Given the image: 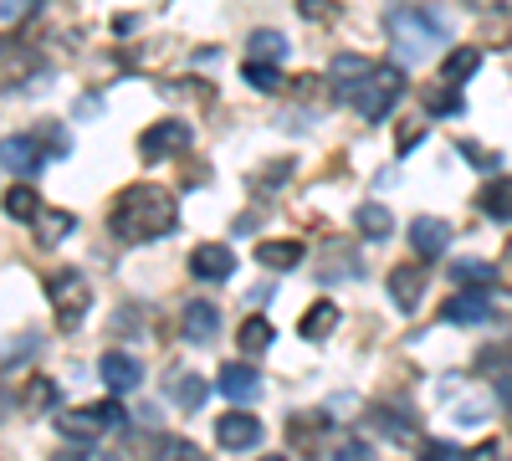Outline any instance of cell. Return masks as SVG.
Returning a JSON list of instances; mask_svg holds the SVG:
<instances>
[{"mask_svg":"<svg viewBox=\"0 0 512 461\" xmlns=\"http://www.w3.org/2000/svg\"><path fill=\"white\" fill-rule=\"evenodd\" d=\"M180 226V200L169 195L164 185H128L113 211H108V231L123 241V246H144V241H159Z\"/></svg>","mask_w":512,"mask_h":461,"instance_id":"obj_1","label":"cell"},{"mask_svg":"<svg viewBox=\"0 0 512 461\" xmlns=\"http://www.w3.org/2000/svg\"><path fill=\"white\" fill-rule=\"evenodd\" d=\"M384 26H390L395 62L400 67H415L420 57H431L436 47H446V41H451V26L436 11H405V6H395L390 16H384Z\"/></svg>","mask_w":512,"mask_h":461,"instance_id":"obj_2","label":"cell"},{"mask_svg":"<svg viewBox=\"0 0 512 461\" xmlns=\"http://www.w3.org/2000/svg\"><path fill=\"white\" fill-rule=\"evenodd\" d=\"M405 88H410V77H405V67L400 62H374V72L354 88V113L359 118H369V123H379V118H390V108L405 98Z\"/></svg>","mask_w":512,"mask_h":461,"instance_id":"obj_3","label":"cell"},{"mask_svg":"<svg viewBox=\"0 0 512 461\" xmlns=\"http://www.w3.org/2000/svg\"><path fill=\"white\" fill-rule=\"evenodd\" d=\"M47 303H52L57 328L62 333H77L82 318H88V308H93V287H88V277H82V272L62 267V272L47 277Z\"/></svg>","mask_w":512,"mask_h":461,"instance_id":"obj_4","label":"cell"},{"mask_svg":"<svg viewBox=\"0 0 512 461\" xmlns=\"http://www.w3.org/2000/svg\"><path fill=\"white\" fill-rule=\"evenodd\" d=\"M113 426H128V410L118 400H98V405H82V410H67L57 431L67 441H93L98 431H113Z\"/></svg>","mask_w":512,"mask_h":461,"instance_id":"obj_5","label":"cell"},{"mask_svg":"<svg viewBox=\"0 0 512 461\" xmlns=\"http://www.w3.org/2000/svg\"><path fill=\"white\" fill-rule=\"evenodd\" d=\"M180 154H190V123H180V118H159V123H149V129L139 134V159L144 164L180 159Z\"/></svg>","mask_w":512,"mask_h":461,"instance_id":"obj_6","label":"cell"},{"mask_svg":"<svg viewBox=\"0 0 512 461\" xmlns=\"http://www.w3.org/2000/svg\"><path fill=\"white\" fill-rule=\"evenodd\" d=\"M497 303H502V292H492V287H456L451 303L441 308V318L472 328V323H487V318L497 313Z\"/></svg>","mask_w":512,"mask_h":461,"instance_id":"obj_7","label":"cell"},{"mask_svg":"<svg viewBox=\"0 0 512 461\" xmlns=\"http://www.w3.org/2000/svg\"><path fill=\"white\" fill-rule=\"evenodd\" d=\"M0 164L21 180H36L41 164H47V149H41V139H31V134H11V139H0Z\"/></svg>","mask_w":512,"mask_h":461,"instance_id":"obj_8","label":"cell"},{"mask_svg":"<svg viewBox=\"0 0 512 461\" xmlns=\"http://www.w3.org/2000/svg\"><path fill=\"white\" fill-rule=\"evenodd\" d=\"M369 426L384 436V441H410L415 436V405H405V400H379V405H369Z\"/></svg>","mask_w":512,"mask_h":461,"instance_id":"obj_9","label":"cell"},{"mask_svg":"<svg viewBox=\"0 0 512 461\" xmlns=\"http://www.w3.org/2000/svg\"><path fill=\"white\" fill-rule=\"evenodd\" d=\"M410 246H415L420 262H441L446 251H451V221H441V216H415V221H410Z\"/></svg>","mask_w":512,"mask_h":461,"instance_id":"obj_10","label":"cell"},{"mask_svg":"<svg viewBox=\"0 0 512 461\" xmlns=\"http://www.w3.org/2000/svg\"><path fill=\"white\" fill-rule=\"evenodd\" d=\"M216 390L236 405H251V400H262V374H256V364H246V359H231L216 374Z\"/></svg>","mask_w":512,"mask_h":461,"instance_id":"obj_11","label":"cell"},{"mask_svg":"<svg viewBox=\"0 0 512 461\" xmlns=\"http://www.w3.org/2000/svg\"><path fill=\"white\" fill-rule=\"evenodd\" d=\"M216 441L226 451H256V446H262V421H256L251 410H231V415L216 421Z\"/></svg>","mask_w":512,"mask_h":461,"instance_id":"obj_12","label":"cell"},{"mask_svg":"<svg viewBox=\"0 0 512 461\" xmlns=\"http://www.w3.org/2000/svg\"><path fill=\"white\" fill-rule=\"evenodd\" d=\"M98 374H103V385H108L113 395H134V390L144 385V364H139L134 354H123V349L103 354V359H98Z\"/></svg>","mask_w":512,"mask_h":461,"instance_id":"obj_13","label":"cell"},{"mask_svg":"<svg viewBox=\"0 0 512 461\" xmlns=\"http://www.w3.org/2000/svg\"><path fill=\"white\" fill-rule=\"evenodd\" d=\"M231 272H236L231 246H221V241H200V246L190 251V277H200V282H226Z\"/></svg>","mask_w":512,"mask_h":461,"instance_id":"obj_14","label":"cell"},{"mask_svg":"<svg viewBox=\"0 0 512 461\" xmlns=\"http://www.w3.org/2000/svg\"><path fill=\"white\" fill-rule=\"evenodd\" d=\"M425 282H431V272H425V262H405V267H395L390 272V303L400 308V313H415L420 308V298H425Z\"/></svg>","mask_w":512,"mask_h":461,"instance_id":"obj_15","label":"cell"},{"mask_svg":"<svg viewBox=\"0 0 512 461\" xmlns=\"http://www.w3.org/2000/svg\"><path fill=\"white\" fill-rule=\"evenodd\" d=\"M180 333H185V344H210V339L221 333V308H216V303H205V298L185 303Z\"/></svg>","mask_w":512,"mask_h":461,"instance_id":"obj_16","label":"cell"},{"mask_svg":"<svg viewBox=\"0 0 512 461\" xmlns=\"http://www.w3.org/2000/svg\"><path fill=\"white\" fill-rule=\"evenodd\" d=\"M374 72V62L369 57H354V52H344V57H333L328 62V88L338 93V98H354V88Z\"/></svg>","mask_w":512,"mask_h":461,"instance_id":"obj_17","label":"cell"},{"mask_svg":"<svg viewBox=\"0 0 512 461\" xmlns=\"http://www.w3.org/2000/svg\"><path fill=\"white\" fill-rule=\"evenodd\" d=\"M303 257H308V246L303 241H256V262H262L267 272H297L303 267Z\"/></svg>","mask_w":512,"mask_h":461,"instance_id":"obj_18","label":"cell"},{"mask_svg":"<svg viewBox=\"0 0 512 461\" xmlns=\"http://www.w3.org/2000/svg\"><path fill=\"white\" fill-rule=\"evenodd\" d=\"M246 57H251V62H287L292 47H287V36H282V31L262 26V31H251V36H246Z\"/></svg>","mask_w":512,"mask_h":461,"instance_id":"obj_19","label":"cell"},{"mask_svg":"<svg viewBox=\"0 0 512 461\" xmlns=\"http://www.w3.org/2000/svg\"><path fill=\"white\" fill-rule=\"evenodd\" d=\"M0 205H6V216H11V221H21V226H36V216H41V195H36V185H31V180L11 185Z\"/></svg>","mask_w":512,"mask_h":461,"instance_id":"obj_20","label":"cell"},{"mask_svg":"<svg viewBox=\"0 0 512 461\" xmlns=\"http://www.w3.org/2000/svg\"><path fill=\"white\" fill-rule=\"evenodd\" d=\"M451 282L456 287H497V262L461 257V262H451Z\"/></svg>","mask_w":512,"mask_h":461,"instance_id":"obj_21","label":"cell"},{"mask_svg":"<svg viewBox=\"0 0 512 461\" xmlns=\"http://www.w3.org/2000/svg\"><path fill=\"white\" fill-rule=\"evenodd\" d=\"M318 431H328L323 415H292V421H287V436H292L297 456H318V451H323V446H318Z\"/></svg>","mask_w":512,"mask_h":461,"instance_id":"obj_22","label":"cell"},{"mask_svg":"<svg viewBox=\"0 0 512 461\" xmlns=\"http://www.w3.org/2000/svg\"><path fill=\"white\" fill-rule=\"evenodd\" d=\"M72 231H77V216L72 211H41L36 216V241L41 246H62Z\"/></svg>","mask_w":512,"mask_h":461,"instance_id":"obj_23","label":"cell"},{"mask_svg":"<svg viewBox=\"0 0 512 461\" xmlns=\"http://www.w3.org/2000/svg\"><path fill=\"white\" fill-rule=\"evenodd\" d=\"M482 216L487 221H512V175H502V180H492L487 190H482Z\"/></svg>","mask_w":512,"mask_h":461,"instance_id":"obj_24","label":"cell"},{"mask_svg":"<svg viewBox=\"0 0 512 461\" xmlns=\"http://www.w3.org/2000/svg\"><path fill=\"white\" fill-rule=\"evenodd\" d=\"M272 339H277V328H272L262 313H251V318L241 323V354H246V359L267 354V349H272Z\"/></svg>","mask_w":512,"mask_h":461,"instance_id":"obj_25","label":"cell"},{"mask_svg":"<svg viewBox=\"0 0 512 461\" xmlns=\"http://www.w3.org/2000/svg\"><path fill=\"white\" fill-rule=\"evenodd\" d=\"M21 405H26L31 415H41V410H57V405H62V385H57V380H47V374H36V380H26Z\"/></svg>","mask_w":512,"mask_h":461,"instance_id":"obj_26","label":"cell"},{"mask_svg":"<svg viewBox=\"0 0 512 461\" xmlns=\"http://www.w3.org/2000/svg\"><path fill=\"white\" fill-rule=\"evenodd\" d=\"M477 67H482V52L477 47H456L446 62H441V82H451V88H461L466 77H477Z\"/></svg>","mask_w":512,"mask_h":461,"instance_id":"obj_27","label":"cell"},{"mask_svg":"<svg viewBox=\"0 0 512 461\" xmlns=\"http://www.w3.org/2000/svg\"><path fill=\"white\" fill-rule=\"evenodd\" d=\"M338 328V308L333 303H313L308 313H303V323H297V333H303L308 344H318V339H328V333Z\"/></svg>","mask_w":512,"mask_h":461,"instance_id":"obj_28","label":"cell"},{"mask_svg":"<svg viewBox=\"0 0 512 461\" xmlns=\"http://www.w3.org/2000/svg\"><path fill=\"white\" fill-rule=\"evenodd\" d=\"M359 236H369V241H390L395 236V216L384 211V205H359Z\"/></svg>","mask_w":512,"mask_h":461,"instance_id":"obj_29","label":"cell"},{"mask_svg":"<svg viewBox=\"0 0 512 461\" xmlns=\"http://www.w3.org/2000/svg\"><path fill=\"white\" fill-rule=\"evenodd\" d=\"M205 395H210V385L200 380V374H180V380L169 385V400H175L180 410H200V405H205Z\"/></svg>","mask_w":512,"mask_h":461,"instance_id":"obj_30","label":"cell"},{"mask_svg":"<svg viewBox=\"0 0 512 461\" xmlns=\"http://www.w3.org/2000/svg\"><path fill=\"white\" fill-rule=\"evenodd\" d=\"M425 113H431V118H461V113H466V103L456 98L451 82H441V88L425 93Z\"/></svg>","mask_w":512,"mask_h":461,"instance_id":"obj_31","label":"cell"},{"mask_svg":"<svg viewBox=\"0 0 512 461\" xmlns=\"http://www.w3.org/2000/svg\"><path fill=\"white\" fill-rule=\"evenodd\" d=\"M328 251H333V267H323V282H349V277H359V262H354V246H344V241H333Z\"/></svg>","mask_w":512,"mask_h":461,"instance_id":"obj_32","label":"cell"},{"mask_svg":"<svg viewBox=\"0 0 512 461\" xmlns=\"http://www.w3.org/2000/svg\"><path fill=\"white\" fill-rule=\"evenodd\" d=\"M241 82H251V88H262V93H277V88H282V72H277V62H251V57H246Z\"/></svg>","mask_w":512,"mask_h":461,"instance_id":"obj_33","label":"cell"},{"mask_svg":"<svg viewBox=\"0 0 512 461\" xmlns=\"http://www.w3.org/2000/svg\"><path fill=\"white\" fill-rule=\"evenodd\" d=\"M154 461H205V451L195 441H185V436H164L154 446Z\"/></svg>","mask_w":512,"mask_h":461,"instance_id":"obj_34","label":"cell"},{"mask_svg":"<svg viewBox=\"0 0 512 461\" xmlns=\"http://www.w3.org/2000/svg\"><path fill=\"white\" fill-rule=\"evenodd\" d=\"M482 36L492 41V47H507V41H512V11L507 6H492L487 21H482Z\"/></svg>","mask_w":512,"mask_h":461,"instance_id":"obj_35","label":"cell"},{"mask_svg":"<svg viewBox=\"0 0 512 461\" xmlns=\"http://www.w3.org/2000/svg\"><path fill=\"white\" fill-rule=\"evenodd\" d=\"M420 461H472V456L451 441H420Z\"/></svg>","mask_w":512,"mask_h":461,"instance_id":"obj_36","label":"cell"},{"mask_svg":"<svg viewBox=\"0 0 512 461\" xmlns=\"http://www.w3.org/2000/svg\"><path fill=\"white\" fill-rule=\"evenodd\" d=\"M297 170V164L292 159H277V164H267V170L262 175H256V190H262V195H272V190H282V175H292Z\"/></svg>","mask_w":512,"mask_h":461,"instance_id":"obj_37","label":"cell"},{"mask_svg":"<svg viewBox=\"0 0 512 461\" xmlns=\"http://www.w3.org/2000/svg\"><path fill=\"white\" fill-rule=\"evenodd\" d=\"M333 461H374V446H369L364 436H349V441H338Z\"/></svg>","mask_w":512,"mask_h":461,"instance_id":"obj_38","label":"cell"},{"mask_svg":"<svg viewBox=\"0 0 512 461\" xmlns=\"http://www.w3.org/2000/svg\"><path fill=\"white\" fill-rule=\"evenodd\" d=\"M297 16H308V21H338V0H297Z\"/></svg>","mask_w":512,"mask_h":461,"instance_id":"obj_39","label":"cell"},{"mask_svg":"<svg viewBox=\"0 0 512 461\" xmlns=\"http://www.w3.org/2000/svg\"><path fill=\"white\" fill-rule=\"evenodd\" d=\"M461 154H466V159H472V164H477V170H487V175H492V170H502V154H487V149H477L472 139H461Z\"/></svg>","mask_w":512,"mask_h":461,"instance_id":"obj_40","label":"cell"},{"mask_svg":"<svg viewBox=\"0 0 512 461\" xmlns=\"http://www.w3.org/2000/svg\"><path fill=\"white\" fill-rule=\"evenodd\" d=\"M36 139H47V154H57V159L72 149V139H67V129H62V123H47V129H41Z\"/></svg>","mask_w":512,"mask_h":461,"instance_id":"obj_41","label":"cell"},{"mask_svg":"<svg viewBox=\"0 0 512 461\" xmlns=\"http://www.w3.org/2000/svg\"><path fill=\"white\" fill-rule=\"evenodd\" d=\"M36 349H41V339H36V333H21V339L6 349V364H16V359H31Z\"/></svg>","mask_w":512,"mask_h":461,"instance_id":"obj_42","label":"cell"},{"mask_svg":"<svg viewBox=\"0 0 512 461\" xmlns=\"http://www.w3.org/2000/svg\"><path fill=\"white\" fill-rule=\"evenodd\" d=\"M492 395L502 400V410L512 415V374H502V380H492Z\"/></svg>","mask_w":512,"mask_h":461,"instance_id":"obj_43","label":"cell"},{"mask_svg":"<svg viewBox=\"0 0 512 461\" xmlns=\"http://www.w3.org/2000/svg\"><path fill=\"white\" fill-rule=\"evenodd\" d=\"M420 139H425V129H410V123H405V129H400V154H410V149H420Z\"/></svg>","mask_w":512,"mask_h":461,"instance_id":"obj_44","label":"cell"},{"mask_svg":"<svg viewBox=\"0 0 512 461\" xmlns=\"http://www.w3.org/2000/svg\"><path fill=\"white\" fill-rule=\"evenodd\" d=\"M72 113H77V118H98V113H103V108H98V103H93V98H88V103H82V98H77V108H72Z\"/></svg>","mask_w":512,"mask_h":461,"instance_id":"obj_45","label":"cell"},{"mask_svg":"<svg viewBox=\"0 0 512 461\" xmlns=\"http://www.w3.org/2000/svg\"><path fill=\"white\" fill-rule=\"evenodd\" d=\"M231 231H236V236H251V231H256V221H251V216H236V221H231Z\"/></svg>","mask_w":512,"mask_h":461,"instance_id":"obj_46","label":"cell"},{"mask_svg":"<svg viewBox=\"0 0 512 461\" xmlns=\"http://www.w3.org/2000/svg\"><path fill=\"white\" fill-rule=\"evenodd\" d=\"M134 26H139L134 16H113V31H118V36H128V31H134Z\"/></svg>","mask_w":512,"mask_h":461,"instance_id":"obj_47","label":"cell"},{"mask_svg":"<svg viewBox=\"0 0 512 461\" xmlns=\"http://www.w3.org/2000/svg\"><path fill=\"white\" fill-rule=\"evenodd\" d=\"M216 57H221L216 47H200V52H195V67H210V62H216Z\"/></svg>","mask_w":512,"mask_h":461,"instance_id":"obj_48","label":"cell"},{"mask_svg":"<svg viewBox=\"0 0 512 461\" xmlns=\"http://www.w3.org/2000/svg\"><path fill=\"white\" fill-rule=\"evenodd\" d=\"M26 6H31V0H6V16H11V21H16V16H21V11H26Z\"/></svg>","mask_w":512,"mask_h":461,"instance_id":"obj_49","label":"cell"},{"mask_svg":"<svg viewBox=\"0 0 512 461\" xmlns=\"http://www.w3.org/2000/svg\"><path fill=\"white\" fill-rule=\"evenodd\" d=\"M52 461H93L88 451H62V456H52Z\"/></svg>","mask_w":512,"mask_h":461,"instance_id":"obj_50","label":"cell"},{"mask_svg":"<svg viewBox=\"0 0 512 461\" xmlns=\"http://www.w3.org/2000/svg\"><path fill=\"white\" fill-rule=\"evenodd\" d=\"M6 410H11V400H6V390H0V421H6Z\"/></svg>","mask_w":512,"mask_h":461,"instance_id":"obj_51","label":"cell"},{"mask_svg":"<svg viewBox=\"0 0 512 461\" xmlns=\"http://www.w3.org/2000/svg\"><path fill=\"white\" fill-rule=\"evenodd\" d=\"M466 6H477V11H482V6H497V0H466Z\"/></svg>","mask_w":512,"mask_h":461,"instance_id":"obj_52","label":"cell"},{"mask_svg":"<svg viewBox=\"0 0 512 461\" xmlns=\"http://www.w3.org/2000/svg\"><path fill=\"white\" fill-rule=\"evenodd\" d=\"M502 262H507V267H512V241H507V251H502Z\"/></svg>","mask_w":512,"mask_h":461,"instance_id":"obj_53","label":"cell"},{"mask_svg":"<svg viewBox=\"0 0 512 461\" xmlns=\"http://www.w3.org/2000/svg\"><path fill=\"white\" fill-rule=\"evenodd\" d=\"M262 461H292V456H262Z\"/></svg>","mask_w":512,"mask_h":461,"instance_id":"obj_54","label":"cell"}]
</instances>
